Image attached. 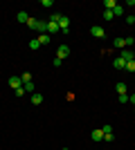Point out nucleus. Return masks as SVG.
I'll return each instance as SVG.
<instances>
[{
	"label": "nucleus",
	"mask_w": 135,
	"mask_h": 150,
	"mask_svg": "<svg viewBox=\"0 0 135 150\" xmlns=\"http://www.w3.org/2000/svg\"><path fill=\"white\" fill-rule=\"evenodd\" d=\"M70 56V47H68V45L65 43H61L59 45V50H56V58H61V61H65V58Z\"/></svg>",
	"instance_id": "obj_1"
},
{
	"label": "nucleus",
	"mask_w": 135,
	"mask_h": 150,
	"mask_svg": "<svg viewBox=\"0 0 135 150\" xmlns=\"http://www.w3.org/2000/svg\"><path fill=\"white\" fill-rule=\"evenodd\" d=\"M90 34H92L95 38H106V29H104V27H99V25L92 27V29H90Z\"/></svg>",
	"instance_id": "obj_2"
},
{
	"label": "nucleus",
	"mask_w": 135,
	"mask_h": 150,
	"mask_svg": "<svg viewBox=\"0 0 135 150\" xmlns=\"http://www.w3.org/2000/svg\"><path fill=\"white\" fill-rule=\"evenodd\" d=\"M9 88H14V90L23 88V81H20V76H11V79H9Z\"/></svg>",
	"instance_id": "obj_3"
},
{
	"label": "nucleus",
	"mask_w": 135,
	"mask_h": 150,
	"mask_svg": "<svg viewBox=\"0 0 135 150\" xmlns=\"http://www.w3.org/2000/svg\"><path fill=\"white\" fill-rule=\"evenodd\" d=\"M90 137H92V141H104V130H101V128H97V130L90 132Z\"/></svg>",
	"instance_id": "obj_4"
},
{
	"label": "nucleus",
	"mask_w": 135,
	"mask_h": 150,
	"mask_svg": "<svg viewBox=\"0 0 135 150\" xmlns=\"http://www.w3.org/2000/svg\"><path fill=\"white\" fill-rule=\"evenodd\" d=\"M119 58H124V61L129 63V61H135V54L131 50H122V54H119Z\"/></svg>",
	"instance_id": "obj_5"
},
{
	"label": "nucleus",
	"mask_w": 135,
	"mask_h": 150,
	"mask_svg": "<svg viewBox=\"0 0 135 150\" xmlns=\"http://www.w3.org/2000/svg\"><path fill=\"white\" fill-rule=\"evenodd\" d=\"M113 67H115V69H126V61H124V58H119V56H117L115 61H113Z\"/></svg>",
	"instance_id": "obj_6"
},
{
	"label": "nucleus",
	"mask_w": 135,
	"mask_h": 150,
	"mask_svg": "<svg viewBox=\"0 0 135 150\" xmlns=\"http://www.w3.org/2000/svg\"><path fill=\"white\" fill-rule=\"evenodd\" d=\"M113 47H117V50H126V38H115V40H113Z\"/></svg>",
	"instance_id": "obj_7"
},
{
	"label": "nucleus",
	"mask_w": 135,
	"mask_h": 150,
	"mask_svg": "<svg viewBox=\"0 0 135 150\" xmlns=\"http://www.w3.org/2000/svg\"><path fill=\"white\" fill-rule=\"evenodd\" d=\"M115 7H117L115 0H104V11H113Z\"/></svg>",
	"instance_id": "obj_8"
},
{
	"label": "nucleus",
	"mask_w": 135,
	"mask_h": 150,
	"mask_svg": "<svg viewBox=\"0 0 135 150\" xmlns=\"http://www.w3.org/2000/svg\"><path fill=\"white\" fill-rule=\"evenodd\" d=\"M59 31H61V29H59L56 23H47V34H50V36H52V34H59Z\"/></svg>",
	"instance_id": "obj_9"
},
{
	"label": "nucleus",
	"mask_w": 135,
	"mask_h": 150,
	"mask_svg": "<svg viewBox=\"0 0 135 150\" xmlns=\"http://www.w3.org/2000/svg\"><path fill=\"white\" fill-rule=\"evenodd\" d=\"M32 103H34V105H41V103H43V94L34 92V94H32Z\"/></svg>",
	"instance_id": "obj_10"
},
{
	"label": "nucleus",
	"mask_w": 135,
	"mask_h": 150,
	"mask_svg": "<svg viewBox=\"0 0 135 150\" xmlns=\"http://www.w3.org/2000/svg\"><path fill=\"white\" fill-rule=\"evenodd\" d=\"M41 47V43H39V38H32V40H29V50L32 52H36Z\"/></svg>",
	"instance_id": "obj_11"
},
{
	"label": "nucleus",
	"mask_w": 135,
	"mask_h": 150,
	"mask_svg": "<svg viewBox=\"0 0 135 150\" xmlns=\"http://www.w3.org/2000/svg\"><path fill=\"white\" fill-rule=\"evenodd\" d=\"M113 16H119V18H122V16H124V7L119 5V2H117V7H115V9H113Z\"/></svg>",
	"instance_id": "obj_12"
},
{
	"label": "nucleus",
	"mask_w": 135,
	"mask_h": 150,
	"mask_svg": "<svg viewBox=\"0 0 135 150\" xmlns=\"http://www.w3.org/2000/svg\"><path fill=\"white\" fill-rule=\"evenodd\" d=\"M39 43L41 45H47V43H50V34H39Z\"/></svg>",
	"instance_id": "obj_13"
},
{
	"label": "nucleus",
	"mask_w": 135,
	"mask_h": 150,
	"mask_svg": "<svg viewBox=\"0 0 135 150\" xmlns=\"http://www.w3.org/2000/svg\"><path fill=\"white\" fill-rule=\"evenodd\" d=\"M23 90H25L27 94H34V81L32 83H23Z\"/></svg>",
	"instance_id": "obj_14"
},
{
	"label": "nucleus",
	"mask_w": 135,
	"mask_h": 150,
	"mask_svg": "<svg viewBox=\"0 0 135 150\" xmlns=\"http://www.w3.org/2000/svg\"><path fill=\"white\" fill-rule=\"evenodd\" d=\"M16 18H18V23H27V20H29V16H27L25 11H18V16H16Z\"/></svg>",
	"instance_id": "obj_15"
},
{
	"label": "nucleus",
	"mask_w": 135,
	"mask_h": 150,
	"mask_svg": "<svg viewBox=\"0 0 135 150\" xmlns=\"http://www.w3.org/2000/svg\"><path fill=\"white\" fill-rule=\"evenodd\" d=\"M115 90H117V94H126V85H124V83H117Z\"/></svg>",
	"instance_id": "obj_16"
},
{
	"label": "nucleus",
	"mask_w": 135,
	"mask_h": 150,
	"mask_svg": "<svg viewBox=\"0 0 135 150\" xmlns=\"http://www.w3.org/2000/svg\"><path fill=\"white\" fill-rule=\"evenodd\" d=\"M20 81H23V83H32V74H29V72H25V74L20 76Z\"/></svg>",
	"instance_id": "obj_17"
},
{
	"label": "nucleus",
	"mask_w": 135,
	"mask_h": 150,
	"mask_svg": "<svg viewBox=\"0 0 135 150\" xmlns=\"http://www.w3.org/2000/svg\"><path fill=\"white\" fill-rule=\"evenodd\" d=\"M63 18V16H61V13H52V18H50V23H56L59 25V20Z\"/></svg>",
	"instance_id": "obj_18"
},
{
	"label": "nucleus",
	"mask_w": 135,
	"mask_h": 150,
	"mask_svg": "<svg viewBox=\"0 0 135 150\" xmlns=\"http://www.w3.org/2000/svg\"><path fill=\"white\" fill-rule=\"evenodd\" d=\"M126 69H129V72H135V61H129V63H126Z\"/></svg>",
	"instance_id": "obj_19"
},
{
	"label": "nucleus",
	"mask_w": 135,
	"mask_h": 150,
	"mask_svg": "<svg viewBox=\"0 0 135 150\" xmlns=\"http://www.w3.org/2000/svg\"><path fill=\"white\" fill-rule=\"evenodd\" d=\"M119 103H129V94H119Z\"/></svg>",
	"instance_id": "obj_20"
},
{
	"label": "nucleus",
	"mask_w": 135,
	"mask_h": 150,
	"mask_svg": "<svg viewBox=\"0 0 135 150\" xmlns=\"http://www.w3.org/2000/svg\"><path fill=\"white\" fill-rule=\"evenodd\" d=\"M104 139H106V141H113V139H115V134H113V132H106V134H104Z\"/></svg>",
	"instance_id": "obj_21"
},
{
	"label": "nucleus",
	"mask_w": 135,
	"mask_h": 150,
	"mask_svg": "<svg viewBox=\"0 0 135 150\" xmlns=\"http://www.w3.org/2000/svg\"><path fill=\"white\" fill-rule=\"evenodd\" d=\"M104 18H106V20H113L115 16H113V11H104Z\"/></svg>",
	"instance_id": "obj_22"
},
{
	"label": "nucleus",
	"mask_w": 135,
	"mask_h": 150,
	"mask_svg": "<svg viewBox=\"0 0 135 150\" xmlns=\"http://www.w3.org/2000/svg\"><path fill=\"white\" fill-rule=\"evenodd\" d=\"M126 25H135V18H133V16H126Z\"/></svg>",
	"instance_id": "obj_23"
},
{
	"label": "nucleus",
	"mask_w": 135,
	"mask_h": 150,
	"mask_svg": "<svg viewBox=\"0 0 135 150\" xmlns=\"http://www.w3.org/2000/svg\"><path fill=\"white\" fill-rule=\"evenodd\" d=\"M129 101H131V103L135 105V94H131V96H129Z\"/></svg>",
	"instance_id": "obj_24"
},
{
	"label": "nucleus",
	"mask_w": 135,
	"mask_h": 150,
	"mask_svg": "<svg viewBox=\"0 0 135 150\" xmlns=\"http://www.w3.org/2000/svg\"><path fill=\"white\" fill-rule=\"evenodd\" d=\"M63 150H68V148H63Z\"/></svg>",
	"instance_id": "obj_25"
},
{
	"label": "nucleus",
	"mask_w": 135,
	"mask_h": 150,
	"mask_svg": "<svg viewBox=\"0 0 135 150\" xmlns=\"http://www.w3.org/2000/svg\"><path fill=\"white\" fill-rule=\"evenodd\" d=\"M133 18H135V16H133Z\"/></svg>",
	"instance_id": "obj_26"
},
{
	"label": "nucleus",
	"mask_w": 135,
	"mask_h": 150,
	"mask_svg": "<svg viewBox=\"0 0 135 150\" xmlns=\"http://www.w3.org/2000/svg\"><path fill=\"white\" fill-rule=\"evenodd\" d=\"M133 114H135V112H133Z\"/></svg>",
	"instance_id": "obj_27"
}]
</instances>
